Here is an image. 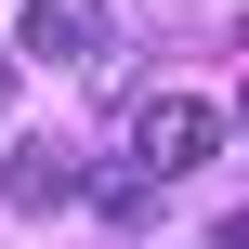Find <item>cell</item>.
<instances>
[{"instance_id": "obj_1", "label": "cell", "mask_w": 249, "mask_h": 249, "mask_svg": "<svg viewBox=\"0 0 249 249\" xmlns=\"http://www.w3.org/2000/svg\"><path fill=\"white\" fill-rule=\"evenodd\" d=\"M210 144H223V105H210V92H144V105H131V171H144V184H184Z\"/></svg>"}, {"instance_id": "obj_2", "label": "cell", "mask_w": 249, "mask_h": 249, "mask_svg": "<svg viewBox=\"0 0 249 249\" xmlns=\"http://www.w3.org/2000/svg\"><path fill=\"white\" fill-rule=\"evenodd\" d=\"M39 66H92L105 53V0H26V26H13Z\"/></svg>"}, {"instance_id": "obj_3", "label": "cell", "mask_w": 249, "mask_h": 249, "mask_svg": "<svg viewBox=\"0 0 249 249\" xmlns=\"http://www.w3.org/2000/svg\"><path fill=\"white\" fill-rule=\"evenodd\" d=\"M0 197H13V210H66V197H79V158H66V144H26V158L0 171Z\"/></svg>"}, {"instance_id": "obj_4", "label": "cell", "mask_w": 249, "mask_h": 249, "mask_svg": "<svg viewBox=\"0 0 249 249\" xmlns=\"http://www.w3.org/2000/svg\"><path fill=\"white\" fill-rule=\"evenodd\" d=\"M210 249H249V210H223V236H210Z\"/></svg>"}, {"instance_id": "obj_5", "label": "cell", "mask_w": 249, "mask_h": 249, "mask_svg": "<svg viewBox=\"0 0 249 249\" xmlns=\"http://www.w3.org/2000/svg\"><path fill=\"white\" fill-rule=\"evenodd\" d=\"M0 105H13V39H0Z\"/></svg>"}, {"instance_id": "obj_6", "label": "cell", "mask_w": 249, "mask_h": 249, "mask_svg": "<svg viewBox=\"0 0 249 249\" xmlns=\"http://www.w3.org/2000/svg\"><path fill=\"white\" fill-rule=\"evenodd\" d=\"M236 118H249V92H236Z\"/></svg>"}]
</instances>
